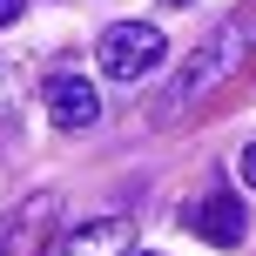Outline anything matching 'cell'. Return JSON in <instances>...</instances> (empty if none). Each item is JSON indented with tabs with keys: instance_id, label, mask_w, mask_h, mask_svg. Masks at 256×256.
Listing matches in <instances>:
<instances>
[{
	"instance_id": "6da1fadb",
	"label": "cell",
	"mask_w": 256,
	"mask_h": 256,
	"mask_svg": "<svg viewBox=\"0 0 256 256\" xmlns=\"http://www.w3.org/2000/svg\"><path fill=\"white\" fill-rule=\"evenodd\" d=\"M236 54H243V20H222L216 34H209L202 48H196L189 61L176 68L168 94H162V102L148 108V115H155V122H176V115H189V108H196V102H202V94H209V88H216V81H222V74L236 68Z\"/></svg>"
},
{
	"instance_id": "7a4b0ae2",
	"label": "cell",
	"mask_w": 256,
	"mask_h": 256,
	"mask_svg": "<svg viewBox=\"0 0 256 256\" xmlns=\"http://www.w3.org/2000/svg\"><path fill=\"white\" fill-rule=\"evenodd\" d=\"M94 54H102V74H108V81H142V74L162 68L168 40H162L155 20H115V27H102Z\"/></svg>"
},
{
	"instance_id": "3957f363",
	"label": "cell",
	"mask_w": 256,
	"mask_h": 256,
	"mask_svg": "<svg viewBox=\"0 0 256 256\" xmlns=\"http://www.w3.org/2000/svg\"><path fill=\"white\" fill-rule=\"evenodd\" d=\"M54 230H61V189H34L0 216V256H48Z\"/></svg>"
},
{
	"instance_id": "277c9868",
	"label": "cell",
	"mask_w": 256,
	"mask_h": 256,
	"mask_svg": "<svg viewBox=\"0 0 256 256\" xmlns=\"http://www.w3.org/2000/svg\"><path fill=\"white\" fill-rule=\"evenodd\" d=\"M94 115H102V88L88 74H54L48 81V122L54 128L81 135V128H94Z\"/></svg>"
},
{
	"instance_id": "5b68a950",
	"label": "cell",
	"mask_w": 256,
	"mask_h": 256,
	"mask_svg": "<svg viewBox=\"0 0 256 256\" xmlns=\"http://www.w3.org/2000/svg\"><path fill=\"white\" fill-rule=\"evenodd\" d=\"M196 230H202V243H216V250H243V236H250L243 196L236 189H209L202 209H196Z\"/></svg>"
},
{
	"instance_id": "8992f818",
	"label": "cell",
	"mask_w": 256,
	"mask_h": 256,
	"mask_svg": "<svg viewBox=\"0 0 256 256\" xmlns=\"http://www.w3.org/2000/svg\"><path fill=\"white\" fill-rule=\"evenodd\" d=\"M128 250H135V222L128 216H94V222H81L54 256H128Z\"/></svg>"
},
{
	"instance_id": "52a82bcc",
	"label": "cell",
	"mask_w": 256,
	"mask_h": 256,
	"mask_svg": "<svg viewBox=\"0 0 256 256\" xmlns=\"http://www.w3.org/2000/svg\"><path fill=\"white\" fill-rule=\"evenodd\" d=\"M27 102H34V61L7 48V54H0V122H14Z\"/></svg>"
},
{
	"instance_id": "ba28073f",
	"label": "cell",
	"mask_w": 256,
	"mask_h": 256,
	"mask_svg": "<svg viewBox=\"0 0 256 256\" xmlns=\"http://www.w3.org/2000/svg\"><path fill=\"white\" fill-rule=\"evenodd\" d=\"M236 168H243V189H256V142L243 148V162H236Z\"/></svg>"
},
{
	"instance_id": "9c48e42d",
	"label": "cell",
	"mask_w": 256,
	"mask_h": 256,
	"mask_svg": "<svg viewBox=\"0 0 256 256\" xmlns=\"http://www.w3.org/2000/svg\"><path fill=\"white\" fill-rule=\"evenodd\" d=\"M20 14H27V0H0V27H14Z\"/></svg>"
},
{
	"instance_id": "30bf717a",
	"label": "cell",
	"mask_w": 256,
	"mask_h": 256,
	"mask_svg": "<svg viewBox=\"0 0 256 256\" xmlns=\"http://www.w3.org/2000/svg\"><path fill=\"white\" fill-rule=\"evenodd\" d=\"M162 7H189V0H162Z\"/></svg>"
},
{
	"instance_id": "8fae6325",
	"label": "cell",
	"mask_w": 256,
	"mask_h": 256,
	"mask_svg": "<svg viewBox=\"0 0 256 256\" xmlns=\"http://www.w3.org/2000/svg\"><path fill=\"white\" fill-rule=\"evenodd\" d=\"M128 256H155V250H128Z\"/></svg>"
}]
</instances>
